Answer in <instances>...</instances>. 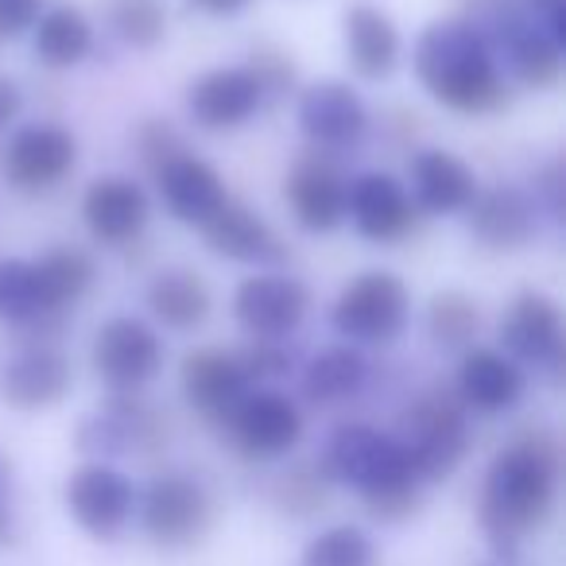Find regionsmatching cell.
<instances>
[{"instance_id": "6da1fadb", "label": "cell", "mask_w": 566, "mask_h": 566, "mask_svg": "<svg viewBox=\"0 0 566 566\" xmlns=\"http://www.w3.org/2000/svg\"><path fill=\"white\" fill-rule=\"evenodd\" d=\"M558 447L551 434H527L496 454L481 496V527L496 555H516L524 532L539 527L555 509Z\"/></svg>"}, {"instance_id": "7a4b0ae2", "label": "cell", "mask_w": 566, "mask_h": 566, "mask_svg": "<svg viewBox=\"0 0 566 566\" xmlns=\"http://www.w3.org/2000/svg\"><path fill=\"white\" fill-rule=\"evenodd\" d=\"M416 74L431 97L462 113L501 105V74L485 40L465 24H431L416 43Z\"/></svg>"}, {"instance_id": "3957f363", "label": "cell", "mask_w": 566, "mask_h": 566, "mask_svg": "<svg viewBox=\"0 0 566 566\" xmlns=\"http://www.w3.org/2000/svg\"><path fill=\"white\" fill-rule=\"evenodd\" d=\"M323 473L334 481H346V485H357L361 496L396 485H419L408 447L400 439H388V434L361 423H349L334 431L323 458Z\"/></svg>"}, {"instance_id": "277c9868", "label": "cell", "mask_w": 566, "mask_h": 566, "mask_svg": "<svg viewBox=\"0 0 566 566\" xmlns=\"http://www.w3.org/2000/svg\"><path fill=\"white\" fill-rule=\"evenodd\" d=\"M408 326V287L392 272H365L334 303V331L365 346H388Z\"/></svg>"}, {"instance_id": "5b68a950", "label": "cell", "mask_w": 566, "mask_h": 566, "mask_svg": "<svg viewBox=\"0 0 566 566\" xmlns=\"http://www.w3.org/2000/svg\"><path fill=\"white\" fill-rule=\"evenodd\" d=\"M403 447H408L419 481H439L454 473L458 462L465 458V447H470L462 408L442 392L423 396L408 411V442Z\"/></svg>"}, {"instance_id": "8992f818", "label": "cell", "mask_w": 566, "mask_h": 566, "mask_svg": "<svg viewBox=\"0 0 566 566\" xmlns=\"http://www.w3.org/2000/svg\"><path fill=\"white\" fill-rule=\"evenodd\" d=\"M144 532L159 543V547H190L210 532L213 504L198 481L187 473H164L148 485L144 493Z\"/></svg>"}, {"instance_id": "52a82bcc", "label": "cell", "mask_w": 566, "mask_h": 566, "mask_svg": "<svg viewBox=\"0 0 566 566\" xmlns=\"http://www.w3.org/2000/svg\"><path fill=\"white\" fill-rule=\"evenodd\" d=\"M164 365V342L140 318H109L94 338V369L105 385L133 392Z\"/></svg>"}, {"instance_id": "ba28073f", "label": "cell", "mask_w": 566, "mask_h": 566, "mask_svg": "<svg viewBox=\"0 0 566 566\" xmlns=\"http://www.w3.org/2000/svg\"><path fill=\"white\" fill-rule=\"evenodd\" d=\"M311 295L292 275H252L237 287L233 315L256 342H280L303 323Z\"/></svg>"}, {"instance_id": "9c48e42d", "label": "cell", "mask_w": 566, "mask_h": 566, "mask_svg": "<svg viewBox=\"0 0 566 566\" xmlns=\"http://www.w3.org/2000/svg\"><path fill=\"white\" fill-rule=\"evenodd\" d=\"M78 159V144L59 125H28L4 148V179L17 190L40 195L63 182Z\"/></svg>"}, {"instance_id": "30bf717a", "label": "cell", "mask_w": 566, "mask_h": 566, "mask_svg": "<svg viewBox=\"0 0 566 566\" xmlns=\"http://www.w3.org/2000/svg\"><path fill=\"white\" fill-rule=\"evenodd\" d=\"M133 481L113 465H82L66 485V509L94 539H113L133 516Z\"/></svg>"}, {"instance_id": "8fae6325", "label": "cell", "mask_w": 566, "mask_h": 566, "mask_svg": "<svg viewBox=\"0 0 566 566\" xmlns=\"http://www.w3.org/2000/svg\"><path fill=\"white\" fill-rule=\"evenodd\" d=\"M233 439L244 454L252 458H280L300 442L303 434V416L287 396L280 392H256L244 396L229 416Z\"/></svg>"}, {"instance_id": "7c38bea8", "label": "cell", "mask_w": 566, "mask_h": 566, "mask_svg": "<svg viewBox=\"0 0 566 566\" xmlns=\"http://www.w3.org/2000/svg\"><path fill=\"white\" fill-rule=\"evenodd\" d=\"M264 86L249 66H226V71H210L190 86V117L210 133H226L237 128L260 109Z\"/></svg>"}, {"instance_id": "4fadbf2b", "label": "cell", "mask_w": 566, "mask_h": 566, "mask_svg": "<svg viewBox=\"0 0 566 566\" xmlns=\"http://www.w3.org/2000/svg\"><path fill=\"white\" fill-rule=\"evenodd\" d=\"M66 392H71V361L51 346L12 357L0 373V400L17 411L55 408Z\"/></svg>"}, {"instance_id": "5bb4252c", "label": "cell", "mask_w": 566, "mask_h": 566, "mask_svg": "<svg viewBox=\"0 0 566 566\" xmlns=\"http://www.w3.org/2000/svg\"><path fill=\"white\" fill-rule=\"evenodd\" d=\"M300 125L323 148H346V144H357L365 136L369 113L346 82H318V86L303 90Z\"/></svg>"}, {"instance_id": "9a60e30c", "label": "cell", "mask_w": 566, "mask_h": 566, "mask_svg": "<svg viewBox=\"0 0 566 566\" xmlns=\"http://www.w3.org/2000/svg\"><path fill=\"white\" fill-rule=\"evenodd\" d=\"M346 213H354V226L369 241H396L416 226V206L408 190L392 175H361L346 190Z\"/></svg>"}, {"instance_id": "2e32d148", "label": "cell", "mask_w": 566, "mask_h": 566, "mask_svg": "<svg viewBox=\"0 0 566 566\" xmlns=\"http://www.w3.org/2000/svg\"><path fill=\"white\" fill-rule=\"evenodd\" d=\"M82 218L102 244H125L148 226V195L133 179H97L82 198Z\"/></svg>"}, {"instance_id": "e0dca14e", "label": "cell", "mask_w": 566, "mask_h": 566, "mask_svg": "<svg viewBox=\"0 0 566 566\" xmlns=\"http://www.w3.org/2000/svg\"><path fill=\"white\" fill-rule=\"evenodd\" d=\"M244 388H249V377H244L241 361L233 354H221V349H198L182 361V392L195 403L202 416L221 419L233 416V408L244 400Z\"/></svg>"}, {"instance_id": "ac0fdd59", "label": "cell", "mask_w": 566, "mask_h": 566, "mask_svg": "<svg viewBox=\"0 0 566 566\" xmlns=\"http://www.w3.org/2000/svg\"><path fill=\"white\" fill-rule=\"evenodd\" d=\"M501 338L524 361L535 365L558 361V354H563V315H558L555 300L535 292L520 295L512 303L509 318L501 323Z\"/></svg>"}, {"instance_id": "d6986e66", "label": "cell", "mask_w": 566, "mask_h": 566, "mask_svg": "<svg viewBox=\"0 0 566 566\" xmlns=\"http://www.w3.org/2000/svg\"><path fill=\"white\" fill-rule=\"evenodd\" d=\"M156 175H159V195H164L167 210L179 221H190V226H202V221L213 218L218 206L226 202L221 175L195 156L171 159V164H164Z\"/></svg>"}, {"instance_id": "ffe728a7", "label": "cell", "mask_w": 566, "mask_h": 566, "mask_svg": "<svg viewBox=\"0 0 566 566\" xmlns=\"http://www.w3.org/2000/svg\"><path fill=\"white\" fill-rule=\"evenodd\" d=\"M287 198L303 229L311 233H331L346 221V182L323 159H307L287 179Z\"/></svg>"}, {"instance_id": "44dd1931", "label": "cell", "mask_w": 566, "mask_h": 566, "mask_svg": "<svg viewBox=\"0 0 566 566\" xmlns=\"http://www.w3.org/2000/svg\"><path fill=\"white\" fill-rule=\"evenodd\" d=\"M458 392L473 411L496 416L524 396V373L496 349H473V354H465L462 373H458Z\"/></svg>"}, {"instance_id": "7402d4cb", "label": "cell", "mask_w": 566, "mask_h": 566, "mask_svg": "<svg viewBox=\"0 0 566 566\" xmlns=\"http://www.w3.org/2000/svg\"><path fill=\"white\" fill-rule=\"evenodd\" d=\"M206 244H210L218 256L229 260H244V264H260V260H275L280 256V241L275 233L241 202H221L213 218L202 221Z\"/></svg>"}, {"instance_id": "603a6c76", "label": "cell", "mask_w": 566, "mask_h": 566, "mask_svg": "<svg viewBox=\"0 0 566 566\" xmlns=\"http://www.w3.org/2000/svg\"><path fill=\"white\" fill-rule=\"evenodd\" d=\"M411 182H416L419 206L431 213H458L478 198V179L470 167L439 148L419 151L411 159Z\"/></svg>"}, {"instance_id": "cb8c5ba5", "label": "cell", "mask_w": 566, "mask_h": 566, "mask_svg": "<svg viewBox=\"0 0 566 566\" xmlns=\"http://www.w3.org/2000/svg\"><path fill=\"white\" fill-rule=\"evenodd\" d=\"M346 51L361 78H385L400 63V32L373 4H354L346 12Z\"/></svg>"}, {"instance_id": "d4e9b609", "label": "cell", "mask_w": 566, "mask_h": 566, "mask_svg": "<svg viewBox=\"0 0 566 566\" xmlns=\"http://www.w3.org/2000/svg\"><path fill=\"white\" fill-rule=\"evenodd\" d=\"M473 233L493 249H520L535 233V206L524 190L496 187L473 198Z\"/></svg>"}, {"instance_id": "484cf974", "label": "cell", "mask_w": 566, "mask_h": 566, "mask_svg": "<svg viewBox=\"0 0 566 566\" xmlns=\"http://www.w3.org/2000/svg\"><path fill=\"white\" fill-rule=\"evenodd\" d=\"M148 307L171 331H190L210 315V287L187 268L159 272L148 287Z\"/></svg>"}, {"instance_id": "4316f807", "label": "cell", "mask_w": 566, "mask_h": 566, "mask_svg": "<svg viewBox=\"0 0 566 566\" xmlns=\"http://www.w3.org/2000/svg\"><path fill=\"white\" fill-rule=\"evenodd\" d=\"M32 28H35V55L48 66H74L94 48V28L71 4L40 12V20Z\"/></svg>"}, {"instance_id": "83f0119b", "label": "cell", "mask_w": 566, "mask_h": 566, "mask_svg": "<svg viewBox=\"0 0 566 566\" xmlns=\"http://www.w3.org/2000/svg\"><path fill=\"white\" fill-rule=\"evenodd\" d=\"M361 380H365V357L349 346H334L307 365L303 392L315 403H338L346 396H354L361 388Z\"/></svg>"}, {"instance_id": "f1b7e54d", "label": "cell", "mask_w": 566, "mask_h": 566, "mask_svg": "<svg viewBox=\"0 0 566 566\" xmlns=\"http://www.w3.org/2000/svg\"><path fill=\"white\" fill-rule=\"evenodd\" d=\"M509 55L516 66L520 82L532 90L555 86L558 71H563V48L547 35V28L535 24H512L509 28Z\"/></svg>"}, {"instance_id": "f546056e", "label": "cell", "mask_w": 566, "mask_h": 566, "mask_svg": "<svg viewBox=\"0 0 566 566\" xmlns=\"http://www.w3.org/2000/svg\"><path fill=\"white\" fill-rule=\"evenodd\" d=\"M48 311L51 303L35 260H0V318L4 323H32Z\"/></svg>"}, {"instance_id": "4dcf8cb0", "label": "cell", "mask_w": 566, "mask_h": 566, "mask_svg": "<svg viewBox=\"0 0 566 566\" xmlns=\"http://www.w3.org/2000/svg\"><path fill=\"white\" fill-rule=\"evenodd\" d=\"M35 268H40V280H43V292H48L51 311L74 303L90 283H94V264H90V256L78 249L48 252L43 260H35Z\"/></svg>"}, {"instance_id": "1f68e13d", "label": "cell", "mask_w": 566, "mask_h": 566, "mask_svg": "<svg viewBox=\"0 0 566 566\" xmlns=\"http://www.w3.org/2000/svg\"><path fill=\"white\" fill-rule=\"evenodd\" d=\"M303 566H377V547L361 527L338 524L307 543Z\"/></svg>"}, {"instance_id": "d6a6232c", "label": "cell", "mask_w": 566, "mask_h": 566, "mask_svg": "<svg viewBox=\"0 0 566 566\" xmlns=\"http://www.w3.org/2000/svg\"><path fill=\"white\" fill-rule=\"evenodd\" d=\"M109 20L117 28V35L133 48H151V43L164 40V9L159 0H113Z\"/></svg>"}, {"instance_id": "836d02e7", "label": "cell", "mask_w": 566, "mask_h": 566, "mask_svg": "<svg viewBox=\"0 0 566 566\" xmlns=\"http://www.w3.org/2000/svg\"><path fill=\"white\" fill-rule=\"evenodd\" d=\"M478 307H473L465 295L458 292H447L434 300L431 307V334L434 342H442V346H462L465 338H473L478 334Z\"/></svg>"}, {"instance_id": "e575fe53", "label": "cell", "mask_w": 566, "mask_h": 566, "mask_svg": "<svg viewBox=\"0 0 566 566\" xmlns=\"http://www.w3.org/2000/svg\"><path fill=\"white\" fill-rule=\"evenodd\" d=\"M326 473L315 470H295L280 481L275 489V501H280L283 512H295V516H311L315 509H323L326 501Z\"/></svg>"}, {"instance_id": "d590c367", "label": "cell", "mask_w": 566, "mask_h": 566, "mask_svg": "<svg viewBox=\"0 0 566 566\" xmlns=\"http://www.w3.org/2000/svg\"><path fill=\"white\" fill-rule=\"evenodd\" d=\"M365 509L377 520L400 524V520H408L419 509V485H396V489H380V493H365Z\"/></svg>"}, {"instance_id": "8d00e7d4", "label": "cell", "mask_w": 566, "mask_h": 566, "mask_svg": "<svg viewBox=\"0 0 566 566\" xmlns=\"http://www.w3.org/2000/svg\"><path fill=\"white\" fill-rule=\"evenodd\" d=\"M40 20V0H0V43L17 40Z\"/></svg>"}, {"instance_id": "74e56055", "label": "cell", "mask_w": 566, "mask_h": 566, "mask_svg": "<svg viewBox=\"0 0 566 566\" xmlns=\"http://www.w3.org/2000/svg\"><path fill=\"white\" fill-rule=\"evenodd\" d=\"M140 144H144V156L151 159V167H156V171H159L164 164H171V159H179V156H182L179 136H175L171 128H164V125H148V128H144Z\"/></svg>"}, {"instance_id": "f35d334b", "label": "cell", "mask_w": 566, "mask_h": 566, "mask_svg": "<svg viewBox=\"0 0 566 566\" xmlns=\"http://www.w3.org/2000/svg\"><path fill=\"white\" fill-rule=\"evenodd\" d=\"M244 369V377H280V373H287V357L280 354V349L272 346V342H256V349H249L244 357H237Z\"/></svg>"}, {"instance_id": "ab89813d", "label": "cell", "mask_w": 566, "mask_h": 566, "mask_svg": "<svg viewBox=\"0 0 566 566\" xmlns=\"http://www.w3.org/2000/svg\"><path fill=\"white\" fill-rule=\"evenodd\" d=\"M20 105H24V94H20V86L12 78H4V74H0V133H4V128L17 120Z\"/></svg>"}, {"instance_id": "60d3db41", "label": "cell", "mask_w": 566, "mask_h": 566, "mask_svg": "<svg viewBox=\"0 0 566 566\" xmlns=\"http://www.w3.org/2000/svg\"><path fill=\"white\" fill-rule=\"evenodd\" d=\"M0 543H12V509H9V473L0 462Z\"/></svg>"}, {"instance_id": "b9f144b4", "label": "cell", "mask_w": 566, "mask_h": 566, "mask_svg": "<svg viewBox=\"0 0 566 566\" xmlns=\"http://www.w3.org/2000/svg\"><path fill=\"white\" fill-rule=\"evenodd\" d=\"M195 9L202 12H213V17H233V12H241L249 0H190Z\"/></svg>"}, {"instance_id": "7bdbcfd3", "label": "cell", "mask_w": 566, "mask_h": 566, "mask_svg": "<svg viewBox=\"0 0 566 566\" xmlns=\"http://www.w3.org/2000/svg\"><path fill=\"white\" fill-rule=\"evenodd\" d=\"M496 566H509V563H496Z\"/></svg>"}]
</instances>
